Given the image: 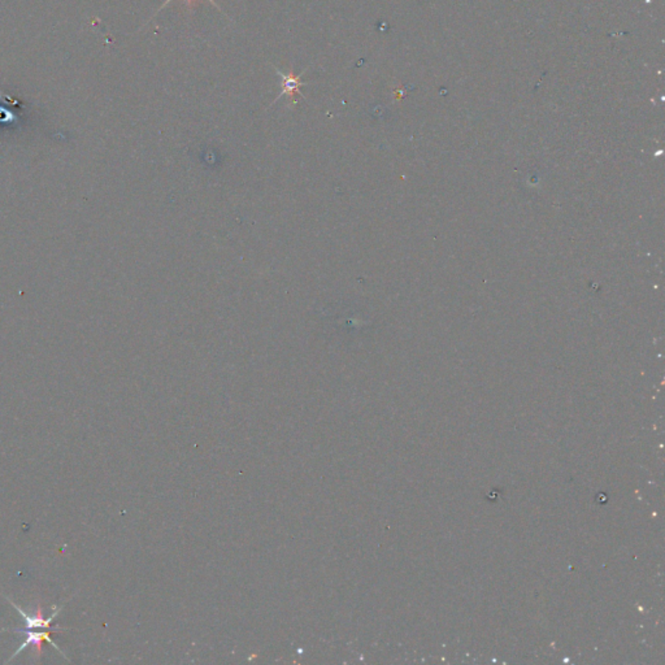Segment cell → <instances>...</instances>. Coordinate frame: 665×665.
<instances>
[{"mask_svg":"<svg viewBox=\"0 0 665 665\" xmlns=\"http://www.w3.org/2000/svg\"><path fill=\"white\" fill-rule=\"evenodd\" d=\"M8 602L11 603L12 606H13L14 608L19 611L20 616H23V620H25V624H26V629H29V631H32V629H50V631H64V628H52V626H51V622H52V620L57 617V613L60 612V609L61 608H59L57 611H55V612L52 613V616H51V617H48V619H43L41 612H38V615H37V616H33V615H28V613H26L25 611H23V609L20 608L19 606H16V604L12 602L11 599H8Z\"/></svg>","mask_w":665,"mask_h":665,"instance_id":"cell-2","label":"cell"},{"mask_svg":"<svg viewBox=\"0 0 665 665\" xmlns=\"http://www.w3.org/2000/svg\"><path fill=\"white\" fill-rule=\"evenodd\" d=\"M170 1H172V0H165V3H164V4L161 6V8H164V7H165V6H167V4L170 3ZM208 1H209L211 4H214V7H216V8H217V10L220 11V8H218V6H217V4L214 3V0H208ZM186 3H187V6H189V8H190V10H192V8H195V7L198 6V0H186ZM161 8H160V11H161Z\"/></svg>","mask_w":665,"mask_h":665,"instance_id":"cell-4","label":"cell"},{"mask_svg":"<svg viewBox=\"0 0 665 665\" xmlns=\"http://www.w3.org/2000/svg\"><path fill=\"white\" fill-rule=\"evenodd\" d=\"M276 72L278 73V76L282 79V91L281 94L276 98V101H278L281 96L286 95L290 101V104H298L296 101H295V96L296 95H302L305 99V95L300 92V88L305 86V83L302 81V76L303 74H295L293 72V67H290L289 72L287 73H282L281 70L278 68H276Z\"/></svg>","mask_w":665,"mask_h":665,"instance_id":"cell-1","label":"cell"},{"mask_svg":"<svg viewBox=\"0 0 665 665\" xmlns=\"http://www.w3.org/2000/svg\"><path fill=\"white\" fill-rule=\"evenodd\" d=\"M12 631H16V633H23V634L26 635V640H25V642H23V644L19 647V650L14 653V655L12 656L10 660H12L14 656H17V655L20 654V651L23 650L25 647H28V646H37V647H38V650H39V647H41V644H42L43 641H45L47 643H50V644H52V646L57 648V651H59L60 654H63V656H65L64 653H63V651H61V650L57 647V644H55V642L52 641L51 634H50V633H47V631H38V633H37V631H29V629H28V631H23V629H12Z\"/></svg>","mask_w":665,"mask_h":665,"instance_id":"cell-3","label":"cell"}]
</instances>
